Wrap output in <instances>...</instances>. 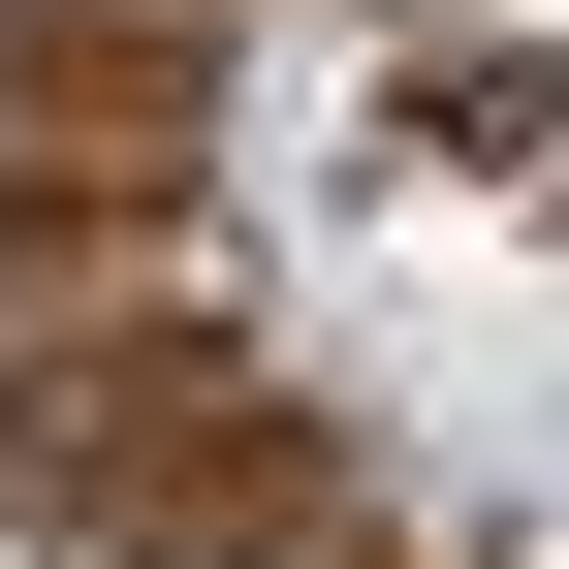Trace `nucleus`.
Instances as JSON below:
<instances>
[{
	"label": "nucleus",
	"instance_id": "f257e3e1",
	"mask_svg": "<svg viewBox=\"0 0 569 569\" xmlns=\"http://www.w3.org/2000/svg\"><path fill=\"white\" fill-rule=\"evenodd\" d=\"M0 569H32V538H0Z\"/></svg>",
	"mask_w": 569,
	"mask_h": 569
}]
</instances>
